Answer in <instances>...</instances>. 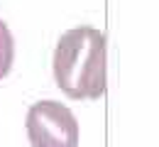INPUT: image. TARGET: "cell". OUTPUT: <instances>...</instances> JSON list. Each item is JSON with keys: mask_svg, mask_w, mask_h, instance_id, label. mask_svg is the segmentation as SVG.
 I'll list each match as a JSON object with an SVG mask.
<instances>
[{"mask_svg": "<svg viewBox=\"0 0 159 147\" xmlns=\"http://www.w3.org/2000/svg\"><path fill=\"white\" fill-rule=\"evenodd\" d=\"M105 34L81 25L66 30L54 49V81L74 101H98L105 93Z\"/></svg>", "mask_w": 159, "mask_h": 147, "instance_id": "6da1fadb", "label": "cell"}, {"mask_svg": "<svg viewBox=\"0 0 159 147\" xmlns=\"http://www.w3.org/2000/svg\"><path fill=\"white\" fill-rule=\"evenodd\" d=\"M27 137L32 147H79V123L59 101H37L27 110Z\"/></svg>", "mask_w": 159, "mask_h": 147, "instance_id": "7a4b0ae2", "label": "cell"}, {"mask_svg": "<svg viewBox=\"0 0 159 147\" xmlns=\"http://www.w3.org/2000/svg\"><path fill=\"white\" fill-rule=\"evenodd\" d=\"M15 62V39L12 32L7 30V25L0 20V79H5L12 69Z\"/></svg>", "mask_w": 159, "mask_h": 147, "instance_id": "3957f363", "label": "cell"}]
</instances>
